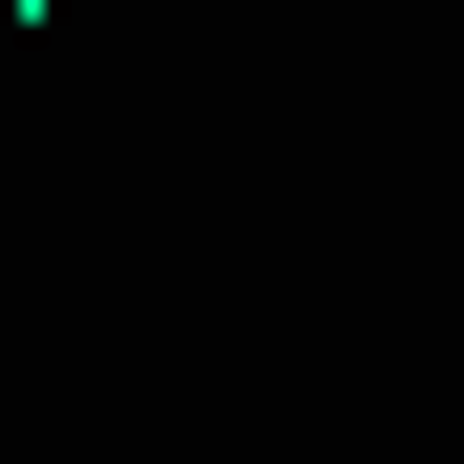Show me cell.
Segmentation results:
<instances>
[{
  "mask_svg": "<svg viewBox=\"0 0 464 464\" xmlns=\"http://www.w3.org/2000/svg\"><path fill=\"white\" fill-rule=\"evenodd\" d=\"M0 22H63V0H0Z\"/></svg>",
  "mask_w": 464,
  "mask_h": 464,
  "instance_id": "6da1fadb",
  "label": "cell"
}]
</instances>
